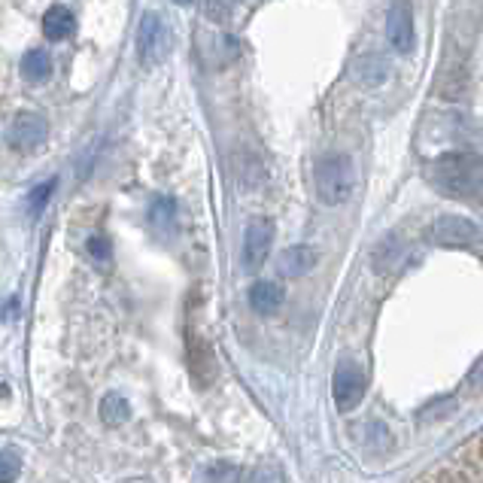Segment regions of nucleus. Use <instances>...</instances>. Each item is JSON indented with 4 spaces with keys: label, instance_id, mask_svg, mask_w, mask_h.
<instances>
[{
    "label": "nucleus",
    "instance_id": "f257e3e1",
    "mask_svg": "<svg viewBox=\"0 0 483 483\" xmlns=\"http://www.w3.org/2000/svg\"><path fill=\"white\" fill-rule=\"evenodd\" d=\"M429 180L444 195L471 201L483 195V159L474 152H447L429 165Z\"/></svg>",
    "mask_w": 483,
    "mask_h": 483
},
{
    "label": "nucleus",
    "instance_id": "f03ea898",
    "mask_svg": "<svg viewBox=\"0 0 483 483\" xmlns=\"http://www.w3.org/2000/svg\"><path fill=\"white\" fill-rule=\"evenodd\" d=\"M314 186L316 198L325 207H344L356 191V165L350 155L331 152L314 170Z\"/></svg>",
    "mask_w": 483,
    "mask_h": 483
},
{
    "label": "nucleus",
    "instance_id": "7ed1b4c3",
    "mask_svg": "<svg viewBox=\"0 0 483 483\" xmlns=\"http://www.w3.org/2000/svg\"><path fill=\"white\" fill-rule=\"evenodd\" d=\"M274 238H277V229L268 216H255L246 222V231H244V246H240V259H244V268L246 271H261L265 261L271 259V246H274Z\"/></svg>",
    "mask_w": 483,
    "mask_h": 483
},
{
    "label": "nucleus",
    "instance_id": "20e7f679",
    "mask_svg": "<svg viewBox=\"0 0 483 483\" xmlns=\"http://www.w3.org/2000/svg\"><path fill=\"white\" fill-rule=\"evenodd\" d=\"M331 399L340 414H350L356 410L362 399H365V371L356 362H340L335 368V378H331Z\"/></svg>",
    "mask_w": 483,
    "mask_h": 483
},
{
    "label": "nucleus",
    "instance_id": "39448f33",
    "mask_svg": "<svg viewBox=\"0 0 483 483\" xmlns=\"http://www.w3.org/2000/svg\"><path fill=\"white\" fill-rule=\"evenodd\" d=\"M480 238V229L471 222V219L465 216H453V213H447V216H438L435 222L425 229V240L435 246H468L474 244V240Z\"/></svg>",
    "mask_w": 483,
    "mask_h": 483
},
{
    "label": "nucleus",
    "instance_id": "423d86ee",
    "mask_svg": "<svg viewBox=\"0 0 483 483\" xmlns=\"http://www.w3.org/2000/svg\"><path fill=\"white\" fill-rule=\"evenodd\" d=\"M167 55V31L165 21H161L155 12H144L137 25V58L144 67H155L161 64Z\"/></svg>",
    "mask_w": 483,
    "mask_h": 483
},
{
    "label": "nucleus",
    "instance_id": "0eeeda50",
    "mask_svg": "<svg viewBox=\"0 0 483 483\" xmlns=\"http://www.w3.org/2000/svg\"><path fill=\"white\" fill-rule=\"evenodd\" d=\"M49 137V122L40 116V113H19L12 119L10 131H6V144L16 152H34L46 144Z\"/></svg>",
    "mask_w": 483,
    "mask_h": 483
},
{
    "label": "nucleus",
    "instance_id": "6e6552de",
    "mask_svg": "<svg viewBox=\"0 0 483 483\" xmlns=\"http://www.w3.org/2000/svg\"><path fill=\"white\" fill-rule=\"evenodd\" d=\"M386 40L399 55L414 49V10L408 0H393L386 12Z\"/></svg>",
    "mask_w": 483,
    "mask_h": 483
},
{
    "label": "nucleus",
    "instance_id": "1a4fd4ad",
    "mask_svg": "<svg viewBox=\"0 0 483 483\" xmlns=\"http://www.w3.org/2000/svg\"><path fill=\"white\" fill-rule=\"evenodd\" d=\"M350 76L362 89H380L389 80V61L378 52H365L350 64Z\"/></svg>",
    "mask_w": 483,
    "mask_h": 483
},
{
    "label": "nucleus",
    "instance_id": "9d476101",
    "mask_svg": "<svg viewBox=\"0 0 483 483\" xmlns=\"http://www.w3.org/2000/svg\"><path fill=\"white\" fill-rule=\"evenodd\" d=\"M246 301H250L253 314L259 316H274L277 310L283 308V301H286V295H283V286L274 280H255L250 286V292H246Z\"/></svg>",
    "mask_w": 483,
    "mask_h": 483
},
{
    "label": "nucleus",
    "instance_id": "9b49d317",
    "mask_svg": "<svg viewBox=\"0 0 483 483\" xmlns=\"http://www.w3.org/2000/svg\"><path fill=\"white\" fill-rule=\"evenodd\" d=\"M316 261H319V255H316L314 246L295 244V246H289V250H283V253H280L277 265H280V274H283V277H304V274L314 271Z\"/></svg>",
    "mask_w": 483,
    "mask_h": 483
},
{
    "label": "nucleus",
    "instance_id": "f8f14e48",
    "mask_svg": "<svg viewBox=\"0 0 483 483\" xmlns=\"http://www.w3.org/2000/svg\"><path fill=\"white\" fill-rule=\"evenodd\" d=\"M189 365L201 386H207L216 378V356H213L207 340H201L198 335H189Z\"/></svg>",
    "mask_w": 483,
    "mask_h": 483
},
{
    "label": "nucleus",
    "instance_id": "ddd939ff",
    "mask_svg": "<svg viewBox=\"0 0 483 483\" xmlns=\"http://www.w3.org/2000/svg\"><path fill=\"white\" fill-rule=\"evenodd\" d=\"M43 34L52 43L67 40L70 34H74V12H70L67 6H52V10H46V16H43Z\"/></svg>",
    "mask_w": 483,
    "mask_h": 483
},
{
    "label": "nucleus",
    "instance_id": "4468645a",
    "mask_svg": "<svg viewBox=\"0 0 483 483\" xmlns=\"http://www.w3.org/2000/svg\"><path fill=\"white\" fill-rule=\"evenodd\" d=\"M101 420L110 429H119L131 420V401L125 399L122 393H106L101 399Z\"/></svg>",
    "mask_w": 483,
    "mask_h": 483
},
{
    "label": "nucleus",
    "instance_id": "2eb2a0df",
    "mask_svg": "<svg viewBox=\"0 0 483 483\" xmlns=\"http://www.w3.org/2000/svg\"><path fill=\"white\" fill-rule=\"evenodd\" d=\"M21 74L27 82H46L52 76V58L46 55V49H31L21 58Z\"/></svg>",
    "mask_w": 483,
    "mask_h": 483
},
{
    "label": "nucleus",
    "instance_id": "dca6fc26",
    "mask_svg": "<svg viewBox=\"0 0 483 483\" xmlns=\"http://www.w3.org/2000/svg\"><path fill=\"white\" fill-rule=\"evenodd\" d=\"M399 255H401V246H399V240H395V234L383 238L378 244V250H374V268H378V274L393 271L395 261H399Z\"/></svg>",
    "mask_w": 483,
    "mask_h": 483
},
{
    "label": "nucleus",
    "instance_id": "f3484780",
    "mask_svg": "<svg viewBox=\"0 0 483 483\" xmlns=\"http://www.w3.org/2000/svg\"><path fill=\"white\" fill-rule=\"evenodd\" d=\"M55 186H58V180H46V183H40V186H34L31 191H27V198H25L27 216H40V213L46 210V204H49V198H52Z\"/></svg>",
    "mask_w": 483,
    "mask_h": 483
},
{
    "label": "nucleus",
    "instance_id": "a211bd4d",
    "mask_svg": "<svg viewBox=\"0 0 483 483\" xmlns=\"http://www.w3.org/2000/svg\"><path fill=\"white\" fill-rule=\"evenodd\" d=\"M21 471V456L12 447H4V453H0V483H16Z\"/></svg>",
    "mask_w": 483,
    "mask_h": 483
},
{
    "label": "nucleus",
    "instance_id": "6ab92c4d",
    "mask_svg": "<svg viewBox=\"0 0 483 483\" xmlns=\"http://www.w3.org/2000/svg\"><path fill=\"white\" fill-rule=\"evenodd\" d=\"M204 483H238V468L229 463H213L204 471Z\"/></svg>",
    "mask_w": 483,
    "mask_h": 483
},
{
    "label": "nucleus",
    "instance_id": "aec40b11",
    "mask_svg": "<svg viewBox=\"0 0 483 483\" xmlns=\"http://www.w3.org/2000/svg\"><path fill=\"white\" fill-rule=\"evenodd\" d=\"M234 12V4L231 0H204V16L210 21H219V25H225V21L231 19Z\"/></svg>",
    "mask_w": 483,
    "mask_h": 483
},
{
    "label": "nucleus",
    "instance_id": "412c9836",
    "mask_svg": "<svg viewBox=\"0 0 483 483\" xmlns=\"http://www.w3.org/2000/svg\"><path fill=\"white\" fill-rule=\"evenodd\" d=\"M174 213H176L174 201H170V198H159V201L152 204V222L159 225V229H170V225H174Z\"/></svg>",
    "mask_w": 483,
    "mask_h": 483
},
{
    "label": "nucleus",
    "instance_id": "4be33fe9",
    "mask_svg": "<svg viewBox=\"0 0 483 483\" xmlns=\"http://www.w3.org/2000/svg\"><path fill=\"white\" fill-rule=\"evenodd\" d=\"M246 483H286V480H283L280 465L265 463V465H255L253 468V474H250V480H246Z\"/></svg>",
    "mask_w": 483,
    "mask_h": 483
},
{
    "label": "nucleus",
    "instance_id": "5701e85b",
    "mask_svg": "<svg viewBox=\"0 0 483 483\" xmlns=\"http://www.w3.org/2000/svg\"><path fill=\"white\" fill-rule=\"evenodd\" d=\"M89 255L91 259H97V261H106L110 259V244H106V238H89Z\"/></svg>",
    "mask_w": 483,
    "mask_h": 483
},
{
    "label": "nucleus",
    "instance_id": "b1692460",
    "mask_svg": "<svg viewBox=\"0 0 483 483\" xmlns=\"http://www.w3.org/2000/svg\"><path fill=\"white\" fill-rule=\"evenodd\" d=\"M465 386L471 389V393H483V359L471 368V374H468Z\"/></svg>",
    "mask_w": 483,
    "mask_h": 483
},
{
    "label": "nucleus",
    "instance_id": "393cba45",
    "mask_svg": "<svg viewBox=\"0 0 483 483\" xmlns=\"http://www.w3.org/2000/svg\"><path fill=\"white\" fill-rule=\"evenodd\" d=\"M174 4H180V6H186V4H191V0H174Z\"/></svg>",
    "mask_w": 483,
    "mask_h": 483
}]
</instances>
